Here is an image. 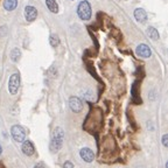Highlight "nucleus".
Here are the masks:
<instances>
[{
	"label": "nucleus",
	"instance_id": "1",
	"mask_svg": "<svg viewBox=\"0 0 168 168\" xmlns=\"http://www.w3.org/2000/svg\"><path fill=\"white\" fill-rule=\"evenodd\" d=\"M63 138H64L63 130L60 127H56L53 132V137H51V141H50V151L53 153H56L61 149V147L63 145Z\"/></svg>",
	"mask_w": 168,
	"mask_h": 168
},
{
	"label": "nucleus",
	"instance_id": "2",
	"mask_svg": "<svg viewBox=\"0 0 168 168\" xmlns=\"http://www.w3.org/2000/svg\"><path fill=\"white\" fill-rule=\"evenodd\" d=\"M77 14L84 21H87L91 18V6H90L89 1L83 0V1L79 3L78 7H77Z\"/></svg>",
	"mask_w": 168,
	"mask_h": 168
},
{
	"label": "nucleus",
	"instance_id": "3",
	"mask_svg": "<svg viewBox=\"0 0 168 168\" xmlns=\"http://www.w3.org/2000/svg\"><path fill=\"white\" fill-rule=\"evenodd\" d=\"M11 134H12L13 139L18 142H24L26 140V132H25L24 127L20 125H14L11 128Z\"/></svg>",
	"mask_w": 168,
	"mask_h": 168
},
{
	"label": "nucleus",
	"instance_id": "4",
	"mask_svg": "<svg viewBox=\"0 0 168 168\" xmlns=\"http://www.w3.org/2000/svg\"><path fill=\"white\" fill-rule=\"evenodd\" d=\"M20 87V76L19 74H13L8 81V90L12 95H15Z\"/></svg>",
	"mask_w": 168,
	"mask_h": 168
},
{
	"label": "nucleus",
	"instance_id": "5",
	"mask_svg": "<svg viewBox=\"0 0 168 168\" xmlns=\"http://www.w3.org/2000/svg\"><path fill=\"white\" fill-rule=\"evenodd\" d=\"M69 105H70V109L76 113L81 112L83 109V103L78 97H71L69 99Z\"/></svg>",
	"mask_w": 168,
	"mask_h": 168
},
{
	"label": "nucleus",
	"instance_id": "6",
	"mask_svg": "<svg viewBox=\"0 0 168 168\" xmlns=\"http://www.w3.org/2000/svg\"><path fill=\"white\" fill-rule=\"evenodd\" d=\"M135 53H137V55H138V56H140V57H145V58L149 57V56H151V54H152V51H151L149 47H148L147 44H144V43H142V44H139V46L137 47Z\"/></svg>",
	"mask_w": 168,
	"mask_h": 168
},
{
	"label": "nucleus",
	"instance_id": "7",
	"mask_svg": "<svg viewBox=\"0 0 168 168\" xmlns=\"http://www.w3.org/2000/svg\"><path fill=\"white\" fill-rule=\"evenodd\" d=\"M36 17H37L36 8L33 7V6H26V8H25V18H26V20L32 22V21H34L36 19Z\"/></svg>",
	"mask_w": 168,
	"mask_h": 168
},
{
	"label": "nucleus",
	"instance_id": "8",
	"mask_svg": "<svg viewBox=\"0 0 168 168\" xmlns=\"http://www.w3.org/2000/svg\"><path fill=\"white\" fill-rule=\"evenodd\" d=\"M79 154H81V158L84 160V161H87V162H91L95 158V154L94 152L90 149V148H87V147H84L79 151Z\"/></svg>",
	"mask_w": 168,
	"mask_h": 168
},
{
	"label": "nucleus",
	"instance_id": "9",
	"mask_svg": "<svg viewBox=\"0 0 168 168\" xmlns=\"http://www.w3.org/2000/svg\"><path fill=\"white\" fill-rule=\"evenodd\" d=\"M22 152H24V154H26V155H28V156H31V155H33L34 154V152H35V148H34V145H33V142L32 141H29V140H25L24 141V144H22Z\"/></svg>",
	"mask_w": 168,
	"mask_h": 168
},
{
	"label": "nucleus",
	"instance_id": "10",
	"mask_svg": "<svg viewBox=\"0 0 168 168\" xmlns=\"http://www.w3.org/2000/svg\"><path fill=\"white\" fill-rule=\"evenodd\" d=\"M134 18H135V20L139 21V22H146V20H147V14H146V12H145L142 8H137V10L134 11Z\"/></svg>",
	"mask_w": 168,
	"mask_h": 168
},
{
	"label": "nucleus",
	"instance_id": "11",
	"mask_svg": "<svg viewBox=\"0 0 168 168\" xmlns=\"http://www.w3.org/2000/svg\"><path fill=\"white\" fill-rule=\"evenodd\" d=\"M46 5H47V7L49 8V11L51 13H57L58 12V6H57L56 0H46Z\"/></svg>",
	"mask_w": 168,
	"mask_h": 168
},
{
	"label": "nucleus",
	"instance_id": "12",
	"mask_svg": "<svg viewBox=\"0 0 168 168\" xmlns=\"http://www.w3.org/2000/svg\"><path fill=\"white\" fill-rule=\"evenodd\" d=\"M18 5L17 0H5L4 1V8L6 11H13Z\"/></svg>",
	"mask_w": 168,
	"mask_h": 168
},
{
	"label": "nucleus",
	"instance_id": "13",
	"mask_svg": "<svg viewBox=\"0 0 168 168\" xmlns=\"http://www.w3.org/2000/svg\"><path fill=\"white\" fill-rule=\"evenodd\" d=\"M147 34L152 40H154V41L159 40V33L154 27H148L147 28Z\"/></svg>",
	"mask_w": 168,
	"mask_h": 168
},
{
	"label": "nucleus",
	"instance_id": "14",
	"mask_svg": "<svg viewBox=\"0 0 168 168\" xmlns=\"http://www.w3.org/2000/svg\"><path fill=\"white\" fill-rule=\"evenodd\" d=\"M20 56H21V51L18 49V48H14L12 51H11V58L13 62H18L20 60Z\"/></svg>",
	"mask_w": 168,
	"mask_h": 168
},
{
	"label": "nucleus",
	"instance_id": "15",
	"mask_svg": "<svg viewBox=\"0 0 168 168\" xmlns=\"http://www.w3.org/2000/svg\"><path fill=\"white\" fill-rule=\"evenodd\" d=\"M49 42H50V44L53 47H57L60 44V39H58V36L56 34H51L50 37H49Z\"/></svg>",
	"mask_w": 168,
	"mask_h": 168
},
{
	"label": "nucleus",
	"instance_id": "16",
	"mask_svg": "<svg viewBox=\"0 0 168 168\" xmlns=\"http://www.w3.org/2000/svg\"><path fill=\"white\" fill-rule=\"evenodd\" d=\"M162 144H163L165 147L168 146V135H167V134H165V135L162 137Z\"/></svg>",
	"mask_w": 168,
	"mask_h": 168
},
{
	"label": "nucleus",
	"instance_id": "17",
	"mask_svg": "<svg viewBox=\"0 0 168 168\" xmlns=\"http://www.w3.org/2000/svg\"><path fill=\"white\" fill-rule=\"evenodd\" d=\"M63 168H74V165L70 161H65L63 165Z\"/></svg>",
	"mask_w": 168,
	"mask_h": 168
},
{
	"label": "nucleus",
	"instance_id": "18",
	"mask_svg": "<svg viewBox=\"0 0 168 168\" xmlns=\"http://www.w3.org/2000/svg\"><path fill=\"white\" fill-rule=\"evenodd\" d=\"M34 168H44V166H43L42 163H37V165H35Z\"/></svg>",
	"mask_w": 168,
	"mask_h": 168
},
{
	"label": "nucleus",
	"instance_id": "19",
	"mask_svg": "<svg viewBox=\"0 0 168 168\" xmlns=\"http://www.w3.org/2000/svg\"><path fill=\"white\" fill-rule=\"evenodd\" d=\"M1 152H3V148H1V146H0V154H1Z\"/></svg>",
	"mask_w": 168,
	"mask_h": 168
}]
</instances>
